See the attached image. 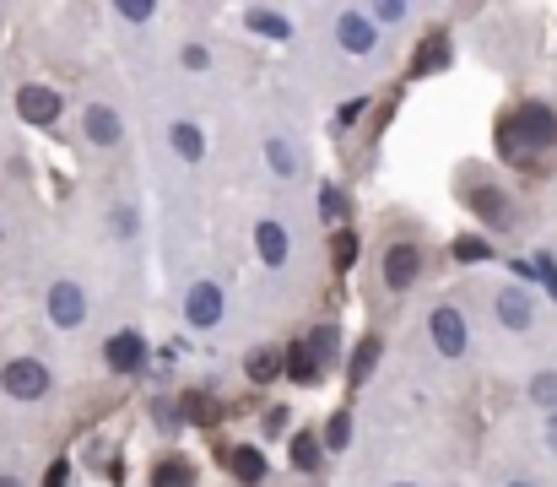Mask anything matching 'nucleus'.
I'll use <instances>...</instances> for the list:
<instances>
[{"instance_id":"1","label":"nucleus","mask_w":557,"mask_h":487,"mask_svg":"<svg viewBox=\"0 0 557 487\" xmlns=\"http://www.w3.org/2000/svg\"><path fill=\"white\" fill-rule=\"evenodd\" d=\"M557 147V109L552 103H520L498 125V152H547Z\"/></svg>"},{"instance_id":"2","label":"nucleus","mask_w":557,"mask_h":487,"mask_svg":"<svg viewBox=\"0 0 557 487\" xmlns=\"http://www.w3.org/2000/svg\"><path fill=\"white\" fill-rule=\"evenodd\" d=\"M49 385H55V379H49V368L38 358H11L0 368V390H6L11 401H44Z\"/></svg>"},{"instance_id":"3","label":"nucleus","mask_w":557,"mask_h":487,"mask_svg":"<svg viewBox=\"0 0 557 487\" xmlns=\"http://www.w3.org/2000/svg\"><path fill=\"white\" fill-rule=\"evenodd\" d=\"M428 336H433V347H439L444 358H466V347H471V325H466V314H460L455 304H439V309H433Z\"/></svg>"},{"instance_id":"4","label":"nucleus","mask_w":557,"mask_h":487,"mask_svg":"<svg viewBox=\"0 0 557 487\" xmlns=\"http://www.w3.org/2000/svg\"><path fill=\"white\" fill-rule=\"evenodd\" d=\"M379 271H384V287H390V293H406V287L422 276V249L406 244V239L390 244V249H384V260H379Z\"/></svg>"},{"instance_id":"5","label":"nucleus","mask_w":557,"mask_h":487,"mask_svg":"<svg viewBox=\"0 0 557 487\" xmlns=\"http://www.w3.org/2000/svg\"><path fill=\"white\" fill-rule=\"evenodd\" d=\"M60 109H65L60 92H55V87H44V82H28V87L17 92V114H22L28 125H55V120H60Z\"/></svg>"},{"instance_id":"6","label":"nucleus","mask_w":557,"mask_h":487,"mask_svg":"<svg viewBox=\"0 0 557 487\" xmlns=\"http://www.w3.org/2000/svg\"><path fill=\"white\" fill-rule=\"evenodd\" d=\"M49 320L60 325V331H76V325L87 320V293L76 282H55L49 287Z\"/></svg>"},{"instance_id":"7","label":"nucleus","mask_w":557,"mask_h":487,"mask_svg":"<svg viewBox=\"0 0 557 487\" xmlns=\"http://www.w3.org/2000/svg\"><path fill=\"white\" fill-rule=\"evenodd\" d=\"M103 363H109L114 374H136V368L147 363V341H141L136 331H114L109 341H103Z\"/></svg>"},{"instance_id":"8","label":"nucleus","mask_w":557,"mask_h":487,"mask_svg":"<svg viewBox=\"0 0 557 487\" xmlns=\"http://www.w3.org/2000/svg\"><path fill=\"white\" fill-rule=\"evenodd\" d=\"M184 320H190L195 331H211V325L222 320V287L217 282H195L190 298H184Z\"/></svg>"},{"instance_id":"9","label":"nucleus","mask_w":557,"mask_h":487,"mask_svg":"<svg viewBox=\"0 0 557 487\" xmlns=\"http://www.w3.org/2000/svg\"><path fill=\"white\" fill-rule=\"evenodd\" d=\"M471 212L487 222V228H509L514 222V206H509V195L498 190V184H471Z\"/></svg>"},{"instance_id":"10","label":"nucleus","mask_w":557,"mask_h":487,"mask_svg":"<svg viewBox=\"0 0 557 487\" xmlns=\"http://www.w3.org/2000/svg\"><path fill=\"white\" fill-rule=\"evenodd\" d=\"M82 130L92 147H119V136H125V125H119V114L109 109V103H92V109L82 114Z\"/></svg>"},{"instance_id":"11","label":"nucleus","mask_w":557,"mask_h":487,"mask_svg":"<svg viewBox=\"0 0 557 487\" xmlns=\"http://www.w3.org/2000/svg\"><path fill=\"white\" fill-rule=\"evenodd\" d=\"M255 249L265 266H287V255H293V239H287L282 222H255Z\"/></svg>"},{"instance_id":"12","label":"nucleus","mask_w":557,"mask_h":487,"mask_svg":"<svg viewBox=\"0 0 557 487\" xmlns=\"http://www.w3.org/2000/svg\"><path fill=\"white\" fill-rule=\"evenodd\" d=\"M336 38L347 55H368V49H374V22H368L363 11H347V17L336 22Z\"/></svg>"},{"instance_id":"13","label":"nucleus","mask_w":557,"mask_h":487,"mask_svg":"<svg viewBox=\"0 0 557 487\" xmlns=\"http://www.w3.org/2000/svg\"><path fill=\"white\" fill-rule=\"evenodd\" d=\"M498 320L509 325V331H530V320H536L530 293H520V287H503V293H498Z\"/></svg>"},{"instance_id":"14","label":"nucleus","mask_w":557,"mask_h":487,"mask_svg":"<svg viewBox=\"0 0 557 487\" xmlns=\"http://www.w3.org/2000/svg\"><path fill=\"white\" fill-rule=\"evenodd\" d=\"M244 28L260 33V38H276V44H282V38H293V22H287L282 11H271V6H249L244 11Z\"/></svg>"},{"instance_id":"15","label":"nucleus","mask_w":557,"mask_h":487,"mask_svg":"<svg viewBox=\"0 0 557 487\" xmlns=\"http://www.w3.org/2000/svg\"><path fill=\"white\" fill-rule=\"evenodd\" d=\"M228 471H233V482L260 487V482H265V455L249 450V444H238V450H228Z\"/></svg>"},{"instance_id":"16","label":"nucleus","mask_w":557,"mask_h":487,"mask_svg":"<svg viewBox=\"0 0 557 487\" xmlns=\"http://www.w3.org/2000/svg\"><path fill=\"white\" fill-rule=\"evenodd\" d=\"M179 412L190 417V428H217L222 423V406L206 396V390H184V401H179Z\"/></svg>"},{"instance_id":"17","label":"nucleus","mask_w":557,"mask_h":487,"mask_svg":"<svg viewBox=\"0 0 557 487\" xmlns=\"http://www.w3.org/2000/svg\"><path fill=\"white\" fill-rule=\"evenodd\" d=\"M282 374L293 379V385H314V379H320L325 368H320V363L309 358V347H303V341H293V347L282 352Z\"/></svg>"},{"instance_id":"18","label":"nucleus","mask_w":557,"mask_h":487,"mask_svg":"<svg viewBox=\"0 0 557 487\" xmlns=\"http://www.w3.org/2000/svg\"><path fill=\"white\" fill-rule=\"evenodd\" d=\"M449 65V33H428V44H417V55H411V71L428 76V71H444Z\"/></svg>"},{"instance_id":"19","label":"nucleus","mask_w":557,"mask_h":487,"mask_svg":"<svg viewBox=\"0 0 557 487\" xmlns=\"http://www.w3.org/2000/svg\"><path fill=\"white\" fill-rule=\"evenodd\" d=\"M168 136H174V152L184 157V163H201V157H206V136H201V125H195V120H179Z\"/></svg>"},{"instance_id":"20","label":"nucleus","mask_w":557,"mask_h":487,"mask_svg":"<svg viewBox=\"0 0 557 487\" xmlns=\"http://www.w3.org/2000/svg\"><path fill=\"white\" fill-rule=\"evenodd\" d=\"M195 482V466L184 455H168V460H157V471H152V487H190Z\"/></svg>"},{"instance_id":"21","label":"nucleus","mask_w":557,"mask_h":487,"mask_svg":"<svg viewBox=\"0 0 557 487\" xmlns=\"http://www.w3.org/2000/svg\"><path fill=\"white\" fill-rule=\"evenodd\" d=\"M265 163H271V174H276V179H293V174H298V152L287 147L282 136L265 141Z\"/></svg>"},{"instance_id":"22","label":"nucleus","mask_w":557,"mask_h":487,"mask_svg":"<svg viewBox=\"0 0 557 487\" xmlns=\"http://www.w3.org/2000/svg\"><path fill=\"white\" fill-rule=\"evenodd\" d=\"M449 255H455L460 266H482V260H493V249H487V239H476V233H460V239L449 244Z\"/></svg>"},{"instance_id":"23","label":"nucleus","mask_w":557,"mask_h":487,"mask_svg":"<svg viewBox=\"0 0 557 487\" xmlns=\"http://www.w3.org/2000/svg\"><path fill=\"white\" fill-rule=\"evenodd\" d=\"M303 347H309V358L314 363H336V347H341V336H336V325H320V331H314L309 341H303Z\"/></svg>"},{"instance_id":"24","label":"nucleus","mask_w":557,"mask_h":487,"mask_svg":"<svg viewBox=\"0 0 557 487\" xmlns=\"http://www.w3.org/2000/svg\"><path fill=\"white\" fill-rule=\"evenodd\" d=\"M374 363H379V336H363V341H357V352H352V368H347L352 385H363L368 368H374Z\"/></svg>"},{"instance_id":"25","label":"nucleus","mask_w":557,"mask_h":487,"mask_svg":"<svg viewBox=\"0 0 557 487\" xmlns=\"http://www.w3.org/2000/svg\"><path fill=\"white\" fill-rule=\"evenodd\" d=\"M244 368H249V379H255V385H271V379L282 374V358H276V352H249Z\"/></svg>"},{"instance_id":"26","label":"nucleus","mask_w":557,"mask_h":487,"mask_svg":"<svg viewBox=\"0 0 557 487\" xmlns=\"http://www.w3.org/2000/svg\"><path fill=\"white\" fill-rule=\"evenodd\" d=\"M293 466L320 471V439H314V433H293Z\"/></svg>"},{"instance_id":"27","label":"nucleus","mask_w":557,"mask_h":487,"mask_svg":"<svg viewBox=\"0 0 557 487\" xmlns=\"http://www.w3.org/2000/svg\"><path fill=\"white\" fill-rule=\"evenodd\" d=\"M352 260H357V233H352V228H341L336 239H330V266H336V271H347Z\"/></svg>"},{"instance_id":"28","label":"nucleus","mask_w":557,"mask_h":487,"mask_svg":"<svg viewBox=\"0 0 557 487\" xmlns=\"http://www.w3.org/2000/svg\"><path fill=\"white\" fill-rule=\"evenodd\" d=\"M530 401L547 406V412L557 417V374H536V379H530Z\"/></svg>"},{"instance_id":"29","label":"nucleus","mask_w":557,"mask_h":487,"mask_svg":"<svg viewBox=\"0 0 557 487\" xmlns=\"http://www.w3.org/2000/svg\"><path fill=\"white\" fill-rule=\"evenodd\" d=\"M347 439H352V417L336 412V417L325 423V450H347Z\"/></svg>"},{"instance_id":"30","label":"nucleus","mask_w":557,"mask_h":487,"mask_svg":"<svg viewBox=\"0 0 557 487\" xmlns=\"http://www.w3.org/2000/svg\"><path fill=\"white\" fill-rule=\"evenodd\" d=\"M341 212H347V195H341L336 184H325V190H320V217H325V222H336Z\"/></svg>"},{"instance_id":"31","label":"nucleus","mask_w":557,"mask_h":487,"mask_svg":"<svg viewBox=\"0 0 557 487\" xmlns=\"http://www.w3.org/2000/svg\"><path fill=\"white\" fill-rule=\"evenodd\" d=\"M152 11H157L152 0H125V6H119V17H125V22H147Z\"/></svg>"},{"instance_id":"32","label":"nucleus","mask_w":557,"mask_h":487,"mask_svg":"<svg viewBox=\"0 0 557 487\" xmlns=\"http://www.w3.org/2000/svg\"><path fill=\"white\" fill-rule=\"evenodd\" d=\"M179 60H184V71H206V65H211V55H206L201 44H184V55H179Z\"/></svg>"},{"instance_id":"33","label":"nucleus","mask_w":557,"mask_h":487,"mask_svg":"<svg viewBox=\"0 0 557 487\" xmlns=\"http://www.w3.org/2000/svg\"><path fill=\"white\" fill-rule=\"evenodd\" d=\"M536 276L552 287V304H557V260H552V255H541V260H536Z\"/></svg>"},{"instance_id":"34","label":"nucleus","mask_w":557,"mask_h":487,"mask_svg":"<svg viewBox=\"0 0 557 487\" xmlns=\"http://www.w3.org/2000/svg\"><path fill=\"white\" fill-rule=\"evenodd\" d=\"M374 22H406V6L390 0V6H374Z\"/></svg>"},{"instance_id":"35","label":"nucleus","mask_w":557,"mask_h":487,"mask_svg":"<svg viewBox=\"0 0 557 487\" xmlns=\"http://www.w3.org/2000/svg\"><path fill=\"white\" fill-rule=\"evenodd\" d=\"M44 487H71V466L55 460V466H49V477H44Z\"/></svg>"},{"instance_id":"36","label":"nucleus","mask_w":557,"mask_h":487,"mask_svg":"<svg viewBox=\"0 0 557 487\" xmlns=\"http://www.w3.org/2000/svg\"><path fill=\"white\" fill-rule=\"evenodd\" d=\"M114 233H125V239L136 233V212H130V206H119V212H114Z\"/></svg>"},{"instance_id":"37","label":"nucleus","mask_w":557,"mask_h":487,"mask_svg":"<svg viewBox=\"0 0 557 487\" xmlns=\"http://www.w3.org/2000/svg\"><path fill=\"white\" fill-rule=\"evenodd\" d=\"M547 444L557 450V417H547Z\"/></svg>"},{"instance_id":"38","label":"nucleus","mask_w":557,"mask_h":487,"mask_svg":"<svg viewBox=\"0 0 557 487\" xmlns=\"http://www.w3.org/2000/svg\"><path fill=\"white\" fill-rule=\"evenodd\" d=\"M0 487H22V482H17V477H6V471H0Z\"/></svg>"},{"instance_id":"39","label":"nucleus","mask_w":557,"mask_h":487,"mask_svg":"<svg viewBox=\"0 0 557 487\" xmlns=\"http://www.w3.org/2000/svg\"><path fill=\"white\" fill-rule=\"evenodd\" d=\"M509 487H530V482H509Z\"/></svg>"},{"instance_id":"40","label":"nucleus","mask_w":557,"mask_h":487,"mask_svg":"<svg viewBox=\"0 0 557 487\" xmlns=\"http://www.w3.org/2000/svg\"><path fill=\"white\" fill-rule=\"evenodd\" d=\"M395 487H411V482H395Z\"/></svg>"}]
</instances>
